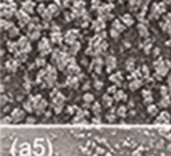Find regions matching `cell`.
<instances>
[{"mask_svg": "<svg viewBox=\"0 0 171 156\" xmlns=\"http://www.w3.org/2000/svg\"><path fill=\"white\" fill-rule=\"evenodd\" d=\"M31 100L34 101V105H35V112L38 114H43L47 108V101L43 99L42 95H36V96H31L30 97Z\"/></svg>", "mask_w": 171, "mask_h": 156, "instance_id": "obj_1", "label": "cell"}, {"mask_svg": "<svg viewBox=\"0 0 171 156\" xmlns=\"http://www.w3.org/2000/svg\"><path fill=\"white\" fill-rule=\"evenodd\" d=\"M38 48L40 51V55L42 56H47L48 53H52V47L51 44H49V40L47 38H43L40 39V42L38 44Z\"/></svg>", "mask_w": 171, "mask_h": 156, "instance_id": "obj_2", "label": "cell"}, {"mask_svg": "<svg viewBox=\"0 0 171 156\" xmlns=\"http://www.w3.org/2000/svg\"><path fill=\"white\" fill-rule=\"evenodd\" d=\"M0 13H2V17H4V19H11L13 15H16V6H8V4L2 3Z\"/></svg>", "mask_w": 171, "mask_h": 156, "instance_id": "obj_3", "label": "cell"}, {"mask_svg": "<svg viewBox=\"0 0 171 156\" xmlns=\"http://www.w3.org/2000/svg\"><path fill=\"white\" fill-rule=\"evenodd\" d=\"M16 19L19 21V25L20 27H25L30 24L31 21V17H30V13H27L25 11L20 10V11H16Z\"/></svg>", "mask_w": 171, "mask_h": 156, "instance_id": "obj_4", "label": "cell"}, {"mask_svg": "<svg viewBox=\"0 0 171 156\" xmlns=\"http://www.w3.org/2000/svg\"><path fill=\"white\" fill-rule=\"evenodd\" d=\"M17 46H19L20 51H24V52H31L32 50V47H31L30 44V38L28 36H20L19 40H17Z\"/></svg>", "mask_w": 171, "mask_h": 156, "instance_id": "obj_5", "label": "cell"}, {"mask_svg": "<svg viewBox=\"0 0 171 156\" xmlns=\"http://www.w3.org/2000/svg\"><path fill=\"white\" fill-rule=\"evenodd\" d=\"M25 112L27 111L23 108V109H20V108H15L12 111V114H11V118H12V122L13 123H20V122H23L24 118H25Z\"/></svg>", "mask_w": 171, "mask_h": 156, "instance_id": "obj_6", "label": "cell"}, {"mask_svg": "<svg viewBox=\"0 0 171 156\" xmlns=\"http://www.w3.org/2000/svg\"><path fill=\"white\" fill-rule=\"evenodd\" d=\"M79 36V31L78 29H70V31H67L66 35H64V42L68 44H72L76 42V39H78Z\"/></svg>", "mask_w": 171, "mask_h": 156, "instance_id": "obj_7", "label": "cell"}, {"mask_svg": "<svg viewBox=\"0 0 171 156\" xmlns=\"http://www.w3.org/2000/svg\"><path fill=\"white\" fill-rule=\"evenodd\" d=\"M66 74L68 75V76H78L80 74V68L78 67L76 63H72V64H68L66 68Z\"/></svg>", "mask_w": 171, "mask_h": 156, "instance_id": "obj_8", "label": "cell"}, {"mask_svg": "<svg viewBox=\"0 0 171 156\" xmlns=\"http://www.w3.org/2000/svg\"><path fill=\"white\" fill-rule=\"evenodd\" d=\"M102 67H103V60H102L99 56H95V57H94V60H92L91 67H90V68H94L96 74H100V72H102Z\"/></svg>", "mask_w": 171, "mask_h": 156, "instance_id": "obj_9", "label": "cell"}, {"mask_svg": "<svg viewBox=\"0 0 171 156\" xmlns=\"http://www.w3.org/2000/svg\"><path fill=\"white\" fill-rule=\"evenodd\" d=\"M171 122V116L169 112H166V111H163V112H160V115H158V118L155 119V123L156 124H166Z\"/></svg>", "mask_w": 171, "mask_h": 156, "instance_id": "obj_10", "label": "cell"}, {"mask_svg": "<svg viewBox=\"0 0 171 156\" xmlns=\"http://www.w3.org/2000/svg\"><path fill=\"white\" fill-rule=\"evenodd\" d=\"M21 10L31 15V13H34V11H35V3L32 0H25V2L21 4Z\"/></svg>", "mask_w": 171, "mask_h": 156, "instance_id": "obj_11", "label": "cell"}, {"mask_svg": "<svg viewBox=\"0 0 171 156\" xmlns=\"http://www.w3.org/2000/svg\"><path fill=\"white\" fill-rule=\"evenodd\" d=\"M104 63H106V67H107V72H111L114 68H116V59L114 56H107Z\"/></svg>", "mask_w": 171, "mask_h": 156, "instance_id": "obj_12", "label": "cell"}, {"mask_svg": "<svg viewBox=\"0 0 171 156\" xmlns=\"http://www.w3.org/2000/svg\"><path fill=\"white\" fill-rule=\"evenodd\" d=\"M92 28L95 29L96 32H99V31H102V29H104V28H106V21H104V19L99 17L98 20L92 21Z\"/></svg>", "mask_w": 171, "mask_h": 156, "instance_id": "obj_13", "label": "cell"}, {"mask_svg": "<svg viewBox=\"0 0 171 156\" xmlns=\"http://www.w3.org/2000/svg\"><path fill=\"white\" fill-rule=\"evenodd\" d=\"M160 15L162 13L158 8V3H154L151 7V11H150V19H159Z\"/></svg>", "mask_w": 171, "mask_h": 156, "instance_id": "obj_14", "label": "cell"}, {"mask_svg": "<svg viewBox=\"0 0 171 156\" xmlns=\"http://www.w3.org/2000/svg\"><path fill=\"white\" fill-rule=\"evenodd\" d=\"M79 50H80V43L76 40L75 43H72V44H70V47H68V50H67V52L70 53V55H76V53L79 52Z\"/></svg>", "mask_w": 171, "mask_h": 156, "instance_id": "obj_15", "label": "cell"}, {"mask_svg": "<svg viewBox=\"0 0 171 156\" xmlns=\"http://www.w3.org/2000/svg\"><path fill=\"white\" fill-rule=\"evenodd\" d=\"M110 80L114 84H116V86H120L122 82H123V76H122V74H120V72H115V74H112L110 76Z\"/></svg>", "mask_w": 171, "mask_h": 156, "instance_id": "obj_16", "label": "cell"}, {"mask_svg": "<svg viewBox=\"0 0 171 156\" xmlns=\"http://www.w3.org/2000/svg\"><path fill=\"white\" fill-rule=\"evenodd\" d=\"M126 25L122 20H118V19H115L114 21H112V28H115L116 31H119V32H123V31L126 29Z\"/></svg>", "mask_w": 171, "mask_h": 156, "instance_id": "obj_17", "label": "cell"}, {"mask_svg": "<svg viewBox=\"0 0 171 156\" xmlns=\"http://www.w3.org/2000/svg\"><path fill=\"white\" fill-rule=\"evenodd\" d=\"M142 80L141 79H134V80H131L130 82V84H128V88L131 91H136V90H139V88L142 87Z\"/></svg>", "mask_w": 171, "mask_h": 156, "instance_id": "obj_18", "label": "cell"}, {"mask_svg": "<svg viewBox=\"0 0 171 156\" xmlns=\"http://www.w3.org/2000/svg\"><path fill=\"white\" fill-rule=\"evenodd\" d=\"M47 10L52 16H58L59 15V12H60V7L58 6L56 3H53V4H49V6L47 7Z\"/></svg>", "mask_w": 171, "mask_h": 156, "instance_id": "obj_19", "label": "cell"}, {"mask_svg": "<svg viewBox=\"0 0 171 156\" xmlns=\"http://www.w3.org/2000/svg\"><path fill=\"white\" fill-rule=\"evenodd\" d=\"M120 20H122L127 27H131V25H134V23H135L134 17H132L131 15H128V13H124V15L120 17Z\"/></svg>", "mask_w": 171, "mask_h": 156, "instance_id": "obj_20", "label": "cell"}, {"mask_svg": "<svg viewBox=\"0 0 171 156\" xmlns=\"http://www.w3.org/2000/svg\"><path fill=\"white\" fill-rule=\"evenodd\" d=\"M17 67H19V61L16 59H12V60H8L7 61V69L11 71V72H15L17 69Z\"/></svg>", "mask_w": 171, "mask_h": 156, "instance_id": "obj_21", "label": "cell"}, {"mask_svg": "<svg viewBox=\"0 0 171 156\" xmlns=\"http://www.w3.org/2000/svg\"><path fill=\"white\" fill-rule=\"evenodd\" d=\"M67 86L71 88H78V86H79L78 76H68V79H67Z\"/></svg>", "mask_w": 171, "mask_h": 156, "instance_id": "obj_22", "label": "cell"}, {"mask_svg": "<svg viewBox=\"0 0 171 156\" xmlns=\"http://www.w3.org/2000/svg\"><path fill=\"white\" fill-rule=\"evenodd\" d=\"M138 32H139V35H141L142 38H145V39L148 38V29H147V27H146L145 23H141L138 25Z\"/></svg>", "mask_w": 171, "mask_h": 156, "instance_id": "obj_23", "label": "cell"}, {"mask_svg": "<svg viewBox=\"0 0 171 156\" xmlns=\"http://www.w3.org/2000/svg\"><path fill=\"white\" fill-rule=\"evenodd\" d=\"M102 100H103V104H104L106 107H111L115 99L110 95V93H104V95L102 96Z\"/></svg>", "mask_w": 171, "mask_h": 156, "instance_id": "obj_24", "label": "cell"}, {"mask_svg": "<svg viewBox=\"0 0 171 156\" xmlns=\"http://www.w3.org/2000/svg\"><path fill=\"white\" fill-rule=\"evenodd\" d=\"M7 48H8V51H10L11 53H13V55L20 51L19 46H17V42H16V43H13V42H8V43H7Z\"/></svg>", "mask_w": 171, "mask_h": 156, "instance_id": "obj_25", "label": "cell"}, {"mask_svg": "<svg viewBox=\"0 0 171 156\" xmlns=\"http://www.w3.org/2000/svg\"><path fill=\"white\" fill-rule=\"evenodd\" d=\"M63 36L60 32H51V42L53 44H62Z\"/></svg>", "mask_w": 171, "mask_h": 156, "instance_id": "obj_26", "label": "cell"}, {"mask_svg": "<svg viewBox=\"0 0 171 156\" xmlns=\"http://www.w3.org/2000/svg\"><path fill=\"white\" fill-rule=\"evenodd\" d=\"M0 25H2V29L3 31H8L10 28H12V27H13V23H12V21H10L8 19H4V17H3V19L0 20Z\"/></svg>", "mask_w": 171, "mask_h": 156, "instance_id": "obj_27", "label": "cell"}, {"mask_svg": "<svg viewBox=\"0 0 171 156\" xmlns=\"http://www.w3.org/2000/svg\"><path fill=\"white\" fill-rule=\"evenodd\" d=\"M27 56H28V53L24 52V51H19L17 53H15V59L19 61V63H24L27 60Z\"/></svg>", "mask_w": 171, "mask_h": 156, "instance_id": "obj_28", "label": "cell"}, {"mask_svg": "<svg viewBox=\"0 0 171 156\" xmlns=\"http://www.w3.org/2000/svg\"><path fill=\"white\" fill-rule=\"evenodd\" d=\"M170 103H171L170 96H164V97H162V99L159 100V107H160V108H167V107L170 105Z\"/></svg>", "mask_w": 171, "mask_h": 156, "instance_id": "obj_29", "label": "cell"}, {"mask_svg": "<svg viewBox=\"0 0 171 156\" xmlns=\"http://www.w3.org/2000/svg\"><path fill=\"white\" fill-rule=\"evenodd\" d=\"M23 108L27 111V112H32V111H35V105H34V101L32 100H28V101H24L23 104Z\"/></svg>", "mask_w": 171, "mask_h": 156, "instance_id": "obj_30", "label": "cell"}, {"mask_svg": "<svg viewBox=\"0 0 171 156\" xmlns=\"http://www.w3.org/2000/svg\"><path fill=\"white\" fill-rule=\"evenodd\" d=\"M147 112L148 115H151V116H155V115H158V105H154V104H150L147 105Z\"/></svg>", "mask_w": 171, "mask_h": 156, "instance_id": "obj_31", "label": "cell"}, {"mask_svg": "<svg viewBox=\"0 0 171 156\" xmlns=\"http://www.w3.org/2000/svg\"><path fill=\"white\" fill-rule=\"evenodd\" d=\"M83 101L86 104H92L95 101V97H94L92 93H84L83 95Z\"/></svg>", "mask_w": 171, "mask_h": 156, "instance_id": "obj_32", "label": "cell"}, {"mask_svg": "<svg viewBox=\"0 0 171 156\" xmlns=\"http://www.w3.org/2000/svg\"><path fill=\"white\" fill-rule=\"evenodd\" d=\"M126 115H127V108H126L124 105H120L118 109H116V116L119 118H126Z\"/></svg>", "mask_w": 171, "mask_h": 156, "instance_id": "obj_33", "label": "cell"}, {"mask_svg": "<svg viewBox=\"0 0 171 156\" xmlns=\"http://www.w3.org/2000/svg\"><path fill=\"white\" fill-rule=\"evenodd\" d=\"M151 48H152V43H151V40H146V42L143 43V51H145L146 55H148V53L151 52Z\"/></svg>", "mask_w": 171, "mask_h": 156, "instance_id": "obj_34", "label": "cell"}, {"mask_svg": "<svg viewBox=\"0 0 171 156\" xmlns=\"http://www.w3.org/2000/svg\"><path fill=\"white\" fill-rule=\"evenodd\" d=\"M114 99L115 100H126V99H127V96H126V93L122 90H118L115 92V95H114Z\"/></svg>", "mask_w": 171, "mask_h": 156, "instance_id": "obj_35", "label": "cell"}, {"mask_svg": "<svg viewBox=\"0 0 171 156\" xmlns=\"http://www.w3.org/2000/svg\"><path fill=\"white\" fill-rule=\"evenodd\" d=\"M8 35H10V38H11V39H13V38H17V36H19V28L13 25L12 28L8 29Z\"/></svg>", "mask_w": 171, "mask_h": 156, "instance_id": "obj_36", "label": "cell"}, {"mask_svg": "<svg viewBox=\"0 0 171 156\" xmlns=\"http://www.w3.org/2000/svg\"><path fill=\"white\" fill-rule=\"evenodd\" d=\"M126 68H127V71H130V72L135 71V60L132 59V57L126 61Z\"/></svg>", "mask_w": 171, "mask_h": 156, "instance_id": "obj_37", "label": "cell"}, {"mask_svg": "<svg viewBox=\"0 0 171 156\" xmlns=\"http://www.w3.org/2000/svg\"><path fill=\"white\" fill-rule=\"evenodd\" d=\"M91 111L95 115H99V114H100V111H102V105L99 103H96V101H94L92 105H91Z\"/></svg>", "mask_w": 171, "mask_h": 156, "instance_id": "obj_38", "label": "cell"}, {"mask_svg": "<svg viewBox=\"0 0 171 156\" xmlns=\"http://www.w3.org/2000/svg\"><path fill=\"white\" fill-rule=\"evenodd\" d=\"M160 96L164 97V96H171L170 90H169V86H162L160 87Z\"/></svg>", "mask_w": 171, "mask_h": 156, "instance_id": "obj_39", "label": "cell"}, {"mask_svg": "<svg viewBox=\"0 0 171 156\" xmlns=\"http://www.w3.org/2000/svg\"><path fill=\"white\" fill-rule=\"evenodd\" d=\"M141 74H142V78H150V69H148L147 65H143L141 68Z\"/></svg>", "mask_w": 171, "mask_h": 156, "instance_id": "obj_40", "label": "cell"}, {"mask_svg": "<svg viewBox=\"0 0 171 156\" xmlns=\"http://www.w3.org/2000/svg\"><path fill=\"white\" fill-rule=\"evenodd\" d=\"M35 64H36L38 67H46V59H44V56H40V57H38L36 60H35Z\"/></svg>", "mask_w": 171, "mask_h": 156, "instance_id": "obj_41", "label": "cell"}, {"mask_svg": "<svg viewBox=\"0 0 171 156\" xmlns=\"http://www.w3.org/2000/svg\"><path fill=\"white\" fill-rule=\"evenodd\" d=\"M107 48H109V44H107V42H106V40H102V43L99 44V51H100V53L106 52Z\"/></svg>", "mask_w": 171, "mask_h": 156, "instance_id": "obj_42", "label": "cell"}, {"mask_svg": "<svg viewBox=\"0 0 171 156\" xmlns=\"http://www.w3.org/2000/svg\"><path fill=\"white\" fill-rule=\"evenodd\" d=\"M36 10H38V13H39V15H40V16H42V15H43V13H44V12H46V11H47V7H46V6H44V4H43V3H40V4H39V6H38V8H36Z\"/></svg>", "mask_w": 171, "mask_h": 156, "instance_id": "obj_43", "label": "cell"}, {"mask_svg": "<svg viewBox=\"0 0 171 156\" xmlns=\"http://www.w3.org/2000/svg\"><path fill=\"white\" fill-rule=\"evenodd\" d=\"M119 35H120V32H119V31H116L115 28H111V29H110V36H111L112 39H118Z\"/></svg>", "mask_w": 171, "mask_h": 156, "instance_id": "obj_44", "label": "cell"}, {"mask_svg": "<svg viewBox=\"0 0 171 156\" xmlns=\"http://www.w3.org/2000/svg\"><path fill=\"white\" fill-rule=\"evenodd\" d=\"M116 91H118V86L115 84V86H111L109 90H107V93H110V95H115Z\"/></svg>", "mask_w": 171, "mask_h": 156, "instance_id": "obj_45", "label": "cell"}, {"mask_svg": "<svg viewBox=\"0 0 171 156\" xmlns=\"http://www.w3.org/2000/svg\"><path fill=\"white\" fill-rule=\"evenodd\" d=\"M91 4H92V8H94V10H95V8L98 10V8L102 6V4H100V0H92Z\"/></svg>", "mask_w": 171, "mask_h": 156, "instance_id": "obj_46", "label": "cell"}, {"mask_svg": "<svg viewBox=\"0 0 171 156\" xmlns=\"http://www.w3.org/2000/svg\"><path fill=\"white\" fill-rule=\"evenodd\" d=\"M96 35H98V36L100 38V39H103V40H104V38L107 36V32H106L104 29H102V31H99V32H96Z\"/></svg>", "mask_w": 171, "mask_h": 156, "instance_id": "obj_47", "label": "cell"}, {"mask_svg": "<svg viewBox=\"0 0 171 156\" xmlns=\"http://www.w3.org/2000/svg\"><path fill=\"white\" fill-rule=\"evenodd\" d=\"M94 87H95L96 90H100V88L103 87V83L100 82V80H95V82H94Z\"/></svg>", "mask_w": 171, "mask_h": 156, "instance_id": "obj_48", "label": "cell"}, {"mask_svg": "<svg viewBox=\"0 0 171 156\" xmlns=\"http://www.w3.org/2000/svg\"><path fill=\"white\" fill-rule=\"evenodd\" d=\"M152 101H154V99H152V96L145 97V104H146V105H150V104H152Z\"/></svg>", "mask_w": 171, "mask_h": 156, "instance_id": "obj_49", "label": "cell"}, {"mask_svg": "<svg viewBox=\"0 0 171 156\" xmlns=\"http://www.w3.org/2000/svg\"><path fill=\"white\" fill-rule=\"evenodd\" d=\"M142 95H143V97H148V96H152V95H151V91H148V90H143Z\"/></svg>", "mask_w": 171, "mask_h": 156, "instance_id": "obj_50", "label": "cell"}, {"mask_svg": "<svg viewBox=\"0 0 171 156\" xmlns=\"http://www.w3.org/2000/svg\"><path fill=\"white\" fill-rule=\"evenodd\" d=\"M25 123L27 124H35V123H36V119H35V118H27Z\"/></svg>", "mask_w": 171, "mask_h": 156, "instance_id": "obj_51", "label": "cell"}, {"mask_svg": "<svg viewBox=\"0 0 171 156\" xmlns=\"http://www.w3.org/2000/svg\"><path fill=\"white\" fill-rule=\"evenodd\" d=\"M167 86H169V90H170V93H171V72L167 75Z\"/></svg>", "mask_w": 171, "mask_h": 156, "instance_id": "obj_52", "label": "cell"}, {"mask_svg": "<svg viewBox=\"0 0 171 156\" xmlns=\"http://www.w3.org/2000/svg\"><path fill=\"white\" fill-rule=\"evenodd\" d=\"M51 31H52V32H60V28L58 25H52L51 27Z\"/></svg>", "mask_w": 171, "mask_h": 156, "instance_id": "obj_53", "label": "cell"}, {"mask_svg": "<svg viewBox=\"0 0 171 156\" xmlns=\"http://www.w3.org/2000/svg\"><path fill=\"white\" fill-rule=\"evenodd\" d=\"M4 4H8V6H15V3H13V0H3Z\"/></svg>", "mask_w": 171, "mask_h": 156, "instance_id": "obj_54", "label": "cell"}, {"mask_svg": "<svg viewBox=\"0 0 171 156\" xmlns=\"http://www.w3.org/2000/svg\"><path fill=\"white\" fill-rule=\"evenodd\" d=\"M164 20L167 21V23L171 24V13H169V15H166V16H164Z\"/></svg>", "mask_w": 171, "mask_h": 156, "instance_id": "obj_55", "label": "cell"}, {"mask_svg": "<svg viewBox=\"0 0 171 156\" xmlns=\"http://www.w3.org/2000/svg\"><path fill=\"white\" fill-rule=\"evenodd\" d=\"M159 52H160V51H159V48H155V50L152 51V55H154V56H158V55H159Z\"/></svg>", "mask_w": 171, "mask_h": 156, "instance_id": "obj_56", "label": "cell"}, {"mask_svg": "<svg viewBox=\"0 0 171 156\" xmlns=\"http://www.w3.org/2000/svg\"><path fill=\"white\" fill-rule=\"evenodd\" d=\"M88 88H90V83H86L84 86H83V90L86 91V90H88Z\"/></svg>", "mask_w": 171, "mask_h": 156, "instance_id": "obj_57", "label": "cell"}, {"mask_svg": "<svg viewBox=\"0 0 171 156\" xmlns=\"http://www.w3.org/2000/svg\"><path fill=\"white\" fill-rule=\"evenodd\" d=\"M6 101H7V99H6V96L3 95V96H2V104L4 105V104H6Z\"/></svg>", "mask_w": 171, "mask_h": 156, "instance_id": "obj_58", "label": "cell"}, {"mask_svg": "<svg viewBox=\"0 0 171 156\" xmlns=\"http://www.w3.org/2000/svg\"><path fill=\"white\" fill-rule=\"evenodd\" d=\"M94 122H95V123H99V122H100V118H99V115H98L96 118H94Z\"/></svg>", "mask_w": 171, "mask_h": 156, "instance_id": "obj_59", "label": "cell"}, {"mask_svg": "<svg viewBox=\"0 0 171 156\" xmlns=\"http://www.w3.org/2000/svg\"><path fill=\"white\" fill-rule=\"evenodd\" d=\"M164 4H166V6H169V4H171V0H164V2H163Z\"/></svg>", "mask_w": 171, "mask_h": 156, "instance_id": "obj_60", "label": "cell"}, {"mask_svg": "<svg viewBox=\"0 0 171 156\" xmlns=\"http://www.w3.org/2000/svg\"><path fill=\"white\" fill-rule=\"evenodd\" d=\"M166 44H167V46H170V47H171V39H170V40H169V42L166 43Z\"/></svg>", "mask_w": 171, "mask_h": 156, "instance_id": "obj_61", "label": "cell"}, {"mask_svg": "<svg viewBox=\"0 0 171 156\" xmlns=\"http://www.w3.org/2000/svg\"><path fill=\"white\" fill-rule=\"evenodd\" d=\"M38 2H39V3H43V2H44V0H38Z\"/></svg>", "mask_w": 171, "mask_h": 156, "instance_id": "obj_62", "label": "cell"}, {"mask_svg": "<svg viewBox=\"0 0 171 156\" xmlns=\"http://www.w3.org/2000/svg\"><path fill=\"white\" fill-rule=\"evenodd\" d=\"M109 2H110V3H112V2H115V0H109Z\"/></svg>", "mask_w": 171, "mask_h": 156, "instance_id": "obj_63", "label": "cell"}]
</instances>
